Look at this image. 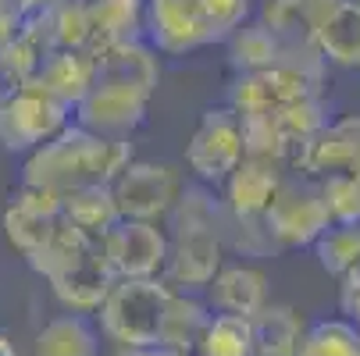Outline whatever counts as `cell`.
I'll return each mask as SVG.
<instances>
[{"label": "cell", "instance_id": "obj_1", "mask_svg": "<svg viewBox=\"0 0 360 356\" xmlns=\"http://www.w3.org/2000/svg\"><path fill=\"white\" fill-rule=\"evenodd\" d=\"M158 82V50L146 39H129L104 50V54H96V79L89 93L72 111L75 125L108 139H129L146 121Z\"/></svg>", "mask_w": 360, "mask_h": 356}, {"label": "cell", "instance_id": "obj_2", "mask_svg": "<svg viewBox=\"0 0 360 356\" xmlns=\"http://www.w3.org/2000/svg\"><path fill=\"white\" fill-rule=\"evenodd\" d=\"M168 218H172V232H168L165 282L182 292L207 289V282L225 264V249H229L225 203L207 185H193V189H182Z\"/></svg>", "mask_w": 360, "mask_h": 356}, {"label": "cell", "instance_id": "obj_3", "mask_svg": "<svg viewBox=\"0 0 360 356\" xmlns=\"http://www.w3.org/2000/svg\"><path fill=\"white\" fill-rule=\"evenodd\" d=\"M132 161L129 139H108L82 125H65L54 139H46L25 157L22 185L72 192L79 185H111V178Z\"/></svg>", "mask_w": 360, "mask_h": 356}, {"label": "cell", "instance_id": "obj_4", "mask_svg": "<svg viewBox=\"0 0 360 356\" xmlns=\"http://www.w3.org/2000/svg\"><path fill=\"white\" fill-rule=\"evenodd\" d=\"M168 299L172 285L165 278H118L96 310V328L118 349L158 345Z\"/></svg>", "mask_w": 360, "mask_h": 356}, {"label": "cell", "instance_id": "obj_5", "mask_svg": "<svg viewBox=\"0 0 360 356\" xmlns=\"http://www.w3.org/2000/svg\"><path fill=\"white\" fill-rule=\"evenodd\" d=\"M321 86V75L311 68H300L289 61H278L271 68L239 72L229 89V107L239 118H271L285 111L303 96H314Z\"/></svg>", "mask_w": 360, "mask_h": 356}, {"label": "cell", "instance_id": "obj_6", "mask_svg": "<svg viewBox=\"0 0 360 356\" xmlns=\"http://www.w3.org/2000/svg\"><path fill=\"white\" fill-rule=\"evenodd\" d=\"M261 225L271 246L300 249L314 246L318 235L332 225V218L314 178H285L268 203V211L261 214Z\"/></svg>", "mask_w": 360, "mask_h": 356}, {"label": "cell", "instance_id": "obj_7", "mask_svg": "<svg viewBox=\"0 0 360 356\" xmlns=\"http://www.w3.org/2000/svg\"><path fill=\"white\" fill-rule=\"evenodd\" d=\"M243 157H246L243 118L232 107L203 111L200 125L193 128L186 143V168L196 175V182L207 189L225 185V178L239 168Z\"/></svg>", "mask_w": 360, "mask_h": 356}, {"label": "cell", "instance_id": "obj_8", "mask_svg": "<svg viewBox=\"0 0 360 356\" xmlns=\"http://www.w3.org/2000/svg\"><path fill=\"white\" fill-rule=\"evenodd\" d=\"M182 175L179 168L165 161H129L111 178V196L122 218L132 221H165L182 196Z\"/></svg>", "mask_w": 360, "mask_h": 356}, {"label": "cell", "instance_id": "obj_9", "mask_svg": "<svg viewBox=\"0 0 360 356\" xmlns=\"http://www.w3.org/2000/svg\"><path fill=\"white\" fill-rule=\"evenodd\" d=\"M72 118V107L54 100L36 82H25L11 100L0 104V143L11 154H32L36 146L54 139Z\"/></svg>", "mask_w": 360, "mask_h": 356}, {"label": "cell", "instance_id": "obj_10", "mask_svg": "<svg viewBox=\"0 0 360 356\" xmlns=\"http://www.w3.org/2000/svg\"><path fill=\"white\" fill-rule=\"evenodd\" d=\"M100 253L111 264L115 278H165L168 268V232L161 221L122 218L104 239Z\"/></svg>", "mask_w": 360, "mask_h": 356}, {"label": "cell", "instance_id": "obj_11", "mask_svg": "<svg viewBox=\"0 0 360 356\" xmlns=\"http://www.w3.org/2000/svg\"><path fill=\"white\" fill-rule=\"evenodd\" d=\"M342 4V0H264L257 22H264L289 50L292 65H303L321 75L325 61L314 46L321 22Z\"/></svg>", "mask_w": 360, "mask_h": 356}, {"label": "cell", "instance_id": "obj_12", "mask_svg": "<svg viewBox=\"0 0 360 356\" xmlns=\"http://www.w3.org/2000/svg\"><path fill=\"white\" fill-rule=\"evenodd\" d=\"M143 32L158 54H189L214 43L200 0H143Z\"/></svg>", "mask_w": 360, "mask_h": 356}, {"label": "cell", "instance_id": "obj_13", "mask_svg": "<svg viewBox=\"0 0 360 356\" xmlns=\"http://www.w3.org/2000/svg\"><path fill=\"white\" fill-rule=\"evenodd\" d=\"M292 164L303 171V178H325V175H353L360 178V118L346 114L332 125H325L318 136H311Z\"/></svg>", "mask_w": 360, "mask_h": 356}, {"label": "cell", "instance_id": "obj_14", "mask_svg": "<svg viewBox=\"0 0 360 356\" xmlns=\"http://www.w3.org/2000/svg\"><path fill=\"white\" fill-rule=\"evenodd\" d=\"M61 196L50 189H32L22 185L18 196L11 199V207L4 211V232L8 242L29 261L32 253L43 249V242L54 235V228L61 225Z\"/></svg>", "mask_w": 360, "mask_h": 356}, {"label": "cell", "instance_id": "obj_15", "mask_svg": "<svg viewBox=\"0 0 360 356\" xmlns=\"http://www.w3.org/2000/svg\"><path fill=\"white\" fill-rule=\"evenodd\" d=\"M285 164L268 161V157H253L246 154L239 161V168L225 178V211L232 218H250V221H261V214L268 211V203L275 199L278 185L285 182L282 175Z\"/></svg>", "mask_w": 360, "mask_h": 356}, {"label": "cell", "instance_id": "obj_16", "mask_svg": "<svg viewBox=\"0 0 360 356\" xmlns=\"http://www.w3.org/2000/svg\"><path fill=\"white\" fill-rule=\"evenodd\" d=\"M115 282L118 278H115L111 264L104 261V253H100V239H96V246L86 253V257H79L58 278H50V289H54V296H58V303L65 310H72V314H96Z\"/></svg>", "mask_w": 360, "mask_h": 356}, {"label": "cell", "instance_id": "obj_17", "mask_svg": "<svg viewBox=\"0 0 360 356\" xmlns=\"http://www.w3.org/2000/svg\"><path fill=\"white\" fill-rule=\"evenodd\" d=\"M207 307L214 314H239L253 317L261 307H268V275L257 264H221L218 275L207 282Z\"/></svg>", "mask_w": 360, "mask_h": 356}, {"label": "cell", "instance_id": "obj_18", "mask_svg": "<svg viewBox=\"0 0 360 356\" xmlns=\"http://www.w3.org/2000/svg\"><path fill=\"white\" fill-rule=\"evenodd\" d=\"M93 79H96V54H89L82 46H61V50H50L39 61L32 82L75 111V104L89 93Z\"/></svg>", "mask_w": 360, "mask_h": 356}, {"label": "cell", "instance_id": "obj_19", "mask_svg": "<svg viewBox=\"0 0 360 356\" xmlns=\"http://www.w3.org/2000/svg\"><path fill=\"white\" fill-rule=\"evenodd\" d=\"M32 356H100V328L89 314L65 310L36 331Z\"/></svg>", "mask_w": 360, "mask_h": 356}, {"label": "cell", "instance_id": "obj_20", "mask_svg": "<svg viewBox=\"0 0 360 356\" xmlns=\"http://www.w3.org/2000/svg\"><path fill=\"white\" fill-rule=\"evenodd\" d=\"M253 356H296L303 338V317L285 303H268L250 317Z\"/></svg>", "mask_w": 360, "mask_h": 356}, {"label": "cell", "instance_id": "obj_21", "mask_svg": "<svg viewBox=\"0 0 360 356\" xmlns=\"http://www.w3.org/2000/svg\"><path fill=\"white\" fill-rule=\"evenodd\" d=\"M314 46H318L325 65L360 68V8L353 0H342V4L321 22Z\"/></svg>", "mask_w": 360, "mask_h": 356}, {"label": "cell", "instance_id": "obj_22", "mask_svg": "<svg viewBox=\"0 0 360 356\" xmlns=\"http://www.w3.org/2000/svg\"><path fill=\"white\" fill-rule=\"evenodd\" d=\"M61 214L79 232H86L89 239H104L122 221V214L115 207V196H111V185H79V189L65 192L61 196Z\"/></svg>", "mask_w": 360, "mask_h": 356}, {"label": "cell", "instance_id": "obj_23", "mask_svg": "<svg viewBox=\"0 0 360 356\" xmlns=\"http://www.w3.org/2000/svg\"><path fill=\"white\" fill-rule=\"evenodd\" d=\"M211 314L214 310L207 307V299H200L193 292H182V289H172L158 345H172V349L193 352L200 335H203V328H207V321H211Z\"/></svg>", "mask_w": 360, "mask_h": 356}, {"label": "cell", "instance_id": "obj_24", "mask_svg": "<svg viewBox=\"0 0 360 356\" xmlns=\"http://www.w3.org/2000/svg\"><path fill=\"white\" fill-rule=\"evenodd\" d=\"M229 58H232V68L236 72H257V68H271L278 61H289V50L285 43L264 25V22H243L229 39ZM303 68V65H300Z\"/></svg>", "mask_w": 360, "mask_h": 356}, {"label": "cell", "instance_id": "obj_25", "mask_svg": "<svg viewBox=\"0 0 360 356\" xmlns=\"http://www.w3.org/2000/svg\"><path fill=\"white\" fill-rule=\"evenodd\" d=\"M96 246V239H89L86 232H79L72 221H65L61 218V225L54 228V235H50L46 242H43V249L39 253H32L29 257V264L50 282V278H58L61 271H68L79 257H86V253Z\"/></svg>", "mask_w": 360, "mask_h": 356}, {"label": "cell", "instance_id": "obj_26", "mask_svg": "<svg viewBox=\"0 0 360 356\" xmlns=\"http://www.w3.org/2000/svg\"><path fill=\"white\" fill-rule=\"evenodd\" d=\"M193 356H253L250 317L239 314H211Z\"/></svg>", "mask_w": 360, "mask_h": 356}, {"label": "cell", "instance_id": "obj_27", "mask_svg": "<svg viewBox=\"0 0 360 356\" xmlns=\"http://www.w3.org/2000/svg\"><path fill=\"white\" fill-rule=\"evenodd\" d=\"M314 253L321 268L332 275V278H346L353 271H360V221H349V225H328L318 242H314Z\"/></svg>", "mask_w": 360, "mask_h": 356}, {"label": "cell", "instance_id": "obj_28", "mask_svg": "<svg viewBox=\"0 0 360 356\" xmlns=\"http://www.w3.org/2000/svg\"><path fill=\"white\" fill-rule=\"evenodd\" d=\"M296 356H360V328L346 317L318 321L303 331Z\"/></svg>", "mask_w": 360, "mask_h": 356}, {"label": "cell", "instance_id": "obj_29", "mask_svg": "<svg viewBox=\"0 0 360 356\" xmlns=\"http://www.w3.org/2000/svg\"><path fill=\"white\" fill-rule=\"evenodd\" d=\"M318 189H321V199L328 207V218L332 225H349V221H360V178L353 175H325V178H314Z\"/></svg>", "mask_w": 360, "mask_h": 356}, {"label": "cell", "instance_id": "obj_30", "mask_svg": "<svg viewBox=\"0 0 360 356\" xmlns=\"http://www.w3.org/2000/svg\"><path fill=\"white\" fill-rule=\"evenodd\" d=\"M200 11L211 25L214 43H225L243 22H250V0H200Z\"/></svg>", "mask_w": 360, "mask_h": 356}, {"label": "cell", "instance_id": "obj_31", "mask_svg": "<svg viewBox=\"0 0 360 356\" xmlns=\"http://www.w3.org/2000/svg\"><path fill=\"white\" fill-rule=\"evenodd\" d=\"M339 307L346 314V321H353L360 328V271L346 275L342 278V289H339Z\"/></svg>", "mask_w": 360, "mask_h": 356}, {"label": "cell", "instance_id": "obj_32", "mask_svg": "<svg viewBox=\"0 0 360 356\" xmlns=\"http://www.w3.org/2000/svg\"><path fill=\"white\" fill-rule=\"evenodd\" d=\"M18 32H22V11L15 8V0H8V4H0V50H4Z\"/></svg>", "mask_w": 360, "mask_h": 356}, {"label": "cell", "instance_id": "obj_33", "mask_svg": "<svg viewBox=\"0 0 360 356\" xmlns=\"http://www.w3.org/2000/svg\"><path fill=\"white\" fill-rule=\"evenodd\" d=\"M22 86H25V82L15 75V68H11L4 58H0V104H4V100H11Z\"/></svg>", "mask_w": 360, "mask_h": 356}, {"label": "cell", "instance_id": "obj_34", "mask_svg": "<svg viewBox=\"0 0 360 356\" xmlns=\"http://www.w3.org/2000/svg\"><path fill=\"white\" fill-rule=\"evenodd\" d=\"M118 356H193L172 345H139V349H118Z\"/></svg>", "mask_w": 360, "mask_h": 356}, {"label": "cell", "instance_id": "obj_35", "mask_svg": "<svg viewBox=\"0 0 360 356\" xmlns=\"http://www.w3.org/2000/svg\"><path fill=\"white\" fill-rule=\"evenodd\" d=\"M61 0H15V8L22 11V18H29V15H43V11H50V8H58Z\"/></svg>", "mask_w": 360, "mask_h": 356}, {"label": "cell", "instance_id": "obj_36", "mask_svg": "<svg viewBox=\"0 0 360 356\" xmlns=\"http://www.w3.org/2000/svg\"><path fill=\"white\" fill-rule=\"evenodd\" d=\"M0 356H18V349H15V342L0 331Z\"/></svg>", "mask_w": 360, "mask_h": 356}, {"label": "cell", "instance_id": "obj_37", "mask_svg": "<svg viewBox=\"0 0 360 356\" xmlns=\"http://www.w3.org/2000/svg\"><path fill=\"white\" fill-rule=\"evenodd\" d=\"M353 4H356V8H360V0H353Z\"/></svg>", "mask_w": 360, "mask_h": 356}]
</instances>
